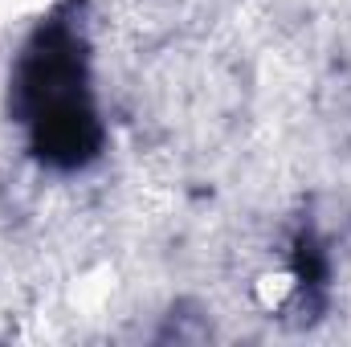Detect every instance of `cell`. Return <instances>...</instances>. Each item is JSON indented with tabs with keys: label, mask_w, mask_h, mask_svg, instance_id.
<instances>
[{
	"label": "cell",
	"mask_w": 351,
	"mask_h": 347,
	"mask_svg": "<svg viewBox=\"0 0 351 347\" xmlns=\"http://www.w3.org/2000/svg\"><path fill=\"white\" fill-rule=\"evenodd\" d=\"M12 115L29 131L33 156L58 172L86 168L102 152L90 45L70 8L41 21L25 41L12 70Z\"/></svg>",
	"instance_id": "obj_1"
}]
</instances>
